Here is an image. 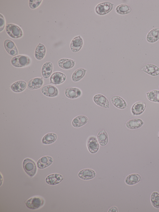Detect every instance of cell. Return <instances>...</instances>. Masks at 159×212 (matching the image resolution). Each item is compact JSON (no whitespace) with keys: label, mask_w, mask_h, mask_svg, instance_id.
<instances>
[{"label":"cell","mask_w":159,"mask_h":212,"mask_svg":"<svg viewBox=\"0 0 159 212\" xmlns=\"http://www.w3.org/2000/svg\"><path fill=\"white\" fill-rule=\"evenodd\" d=\"M27 85V84L25 81L20 80L12 84L10 88L14 92L20 93L24 90L26 88Z\"/></svg>","instance_id":"22"},{"label":"cell","mask_w":159,"mask_h":212,"mask_svg":"<svg viewBox=\"0 0 159 212\" xmlns=\"http://www.w3.org/2000/svg\"><path fill=\"white\" fill-rule=\"evenodd\" d=\"M46 53V49L45 46L39 43L37 46L34 52V56L38 60L43 59Z\"/></svg>","instance_id":"27"},{"label":"cell","mask_w":159,"mask_h":212,"mask_svg":"<svg viewBox=\"0 0 159 212\" xmlns=\"http://www.w3.org/2000/svg\"><path fill=\"white\" fill-rule=\"evenodd\" d=\"M146 39L149 43H154L159 39V28L156 27L151 30L147 34Z\"/></svg>","instance_id":"18"},{"label":"cell","mask_w":159,"mask_h":212,"mask_svg":"<svg viewBox=\"0 0 159 212\" xmlns=\"http://www.w3.org/2000/svg\"><path fill=\"white\" fill-rule=\"evenodd\" d=\"M111 100L112 104L119 109H124L127 107V104L125 101L120 96H113L111 97Z\"/></svg>","instance_id":"19"},{"label":"cell","mask_w":159,"mask_h":212,"mask_svg":"<svg viewBox=\"0 0 159 212\" xmlns=\"http://www.w3.org/2000/svg\"><path fill=\"white\" fill-rule=\"evenodd\" d=\"M86 71L87 70L83 68H79L76 69L72 75V80L75 82L80 81L84 77Z\"/></svg>","instance_id":"26"},{"label":"cell","mask_w":159,"mask_h":212,"mask_svg":"<svg viewBox=\"0 0 159 212\" xmlns=\"http://www.w3.org/2000/svg\"><path fill=\"white\" fill-rule=\"evenodd\" d=\"M114 4L109 2L100 3L96 5L95 8L96 13L99 15H105L112 9Z\"/></svg>","instance_id":"5"},{"label":"cell","mask_w":159,"mask_h":212,"mask_svg":"<svg viewBox=\"0 0 159 212\" xmlns=\"http://www.w3.org/2000/svg\"><path fill=\"white\" fill-rule=\"evenodd\" d=\"M143 124V121L139 118H134L128 121L126 123V127L130 129H137L141 127Z\"/></svg>","instance_id":"24"},{"label":"cell","mask_w":159,"mask_h":212,"mask_svg":"<svg viewBox=\"0 0 159 212\" xmlns=\"http://www.w3.org/2000/svg\"><path fill=\"white\" fill-rule=\"evenodd\" d=\"M53 162V159L52 157L46 156L43 157L39 159L37 163V166L39 169H44L51 165Z\"/></svg>","instance_id":"20"},{"label":"cell","mask_w":159,"mask_h":212,"mask_svg":"<svg viewBox=\"0 0 159 212\" xmlns=\"http://www.w3.org/2000/svg\"><path fill=\"white\" fill-rule=\"evenodd\" d=\"M23 169L29 176L31 177L36 174L37 168L35 162L32 159L27 158L25 159L23 162Z\"/></svg>","instance_id":"3"},{"label":"cell","mask_w":159,"mask_h":212,"mask_svg":"<svg viewBox=\"0 0 159 212\" xmlns=\"http://www.w3.org/2000/svg\"><path fill=\"white\" fill-rule=\"evenodd\" d=\"M75 60L66 58H61L59 60L57 64L60 68L63 69L68 70L72 68L75 65Z\"/></svg>","instance_id":"17"},{"label":"cell","mask_w":159,"mask_h":212,"mask_svg":"<svg viewBox=\"0 0 159 212\" xmlns=\"http://www.w3.org/2000/svg\"><path fill=\"white\" fill-rule=\"evenodd\" d=\"M66 76L63 73L59 71L54 72L50 78V83L55 85H58L63 83Z\"/></svg>","instance_id":"8"},{"label":"cell","mask_w":159,"mask_h":212,"mask_svg":"<svg viewBox=\"0 0 159 212\" xmlns=\"http://www.w3.org/2000/svg\"><path fill=\"white\" fill-rule=\"evenodd\" d=\"M57 136L53 133L47 134L43 136L42 140L43 144L46 145L50 144L54 142L57 140Z\"/></svg>","instance_id":"30"},{"label":"cell","mask_w":159,"mask_h":212,"mask_svg":"<svg viewBox=\"0 0 159 212\" xmlns=\"http://www.w3.org/2000/svg\"><path fill=\"white\" fill-rule=\"evenodd\" d=\"M116 12L120 15H125L131 12L130 7L126 4H120L117 6L115 8Z\"/></svg>","instance_id":"31"},{"label":"cell","mask_w":159,"mask_h":212,"mask_svg":"<svg viewBox=\"0 0 159 212\" xmlns=\"http://www.w3.org/2000/svg\"><path fill=\"white\" fill-rule=\"evenodd\" d=\"M62 176L59 174H52L48 176L46 178V182L50 185H55L61 182L63 180Z\"/></svg>","instance_id":"21"},{"label":"cell","mask_w":159,"mask_h":212,"mask_svg":"<svg viewBox=\"0 0 159 212\" xmlns=\"http://www.w3.org/2000/svg\"><path fill=\"white\" fill-rule=\"evenodd\" d=\"M84 43L82 38L80 35L74 37L70 44V48L71 51L74 53L79 51L82 48Z\"/></svg>","instance_id":"10"},{"label":"cell","mask_w":159,"mask_h":212,"mask_svg":"<svg viewBox=\"0 0 159 212\" xmlns=\"http://www.w3.org/2000/svg\"><path fill=\"white\" fill-rule=\"evenodd\" d=\"M88 120V118L86 116L83 115H79L73 119L72 125L74 127H80L85 125Z\"/></svg>","instance_id":"25"},{"label":"cell","mask_w":159,"mask_h":212,"mask_svg":"<svg viewBox=\"0 0 159 212\" xmlns=\"http://www.w3.org/2000/svg\"><path fill=\"white\" fill-rule=\"evenodd\" d=\"M31 59L28 56L18 55L13 57L11 60V63L16 67H23L29 66L31 63Z\"/></svg>","instance_id":"1"},{"label":"cell","mask_w":159,"mask_h":212,"mask_svg":"<svg viewBox=\"0 0 159 212\" xmlns=\"http://www.w3.org/2000/svg\"><path fill=\"white\" fill-rule=\"evenodd\" d=\"M5 20L3 16L0 14V31L2 32L4 29Z\"/></svg>","instance_id":"35"},{"label":"cell","mask_w":159,"mask_h":212,"mask_svg":"<svg viewBox=\"0 0 159 212\" xmlns=\"http://www.w3.org/2000/svg\"><path fill=\"white\" fill-rule=\"evenodd\" d=\"M96 173L94 170L89 168L83 169L79 171L78 176L80 179L84 180H89L94 178Z\"/></svg>","instance_id":"13"},{"label":"cell","mask_w":159,"mask_h":212,"mask_svg":"<svg viewBox=\"0 0 159 212\" xmlns=\"http://www.w3.org/2000/svg\"><path fill=\"white\" fill-rule=\"evenodd\" d=\"M43 79L41 77H37L30 80L27 83V88L30 90L39 89L43 84Z\"/></svg>","instance_id":"16"},{"label":"cell","mask_w":159,"mask_h":212,"mask_svg":"<svg viewBox=\"0 0 159 212\" xmlns=\"http://www.w3.org/2000/svg\"></svg>","instance_id":"37"},{"label":"cell","mask_w":159,"mask_h":212,"mask_svg":"<svg viewBox=\"0 0 159 212\" xmlns=\"http://www.w3.org/2000/svg\"><path fill=\"white\" fill-rule=\"evenodd\" d=\"M82 94L81 90L77 87H68L65 90V96L71 99L77 98L81 96Z\"/></svg>","instance_id":"11"},{"label":"cell","mask_w":159,"mask_h":212,"mask_svg":"<svg viewBox=\"0 0 159 212\" xmlns=\"http://www.w3.org/2000/svg\"><path fill=\"white\" fill-rule=\"evenodd\" d=\"M141 70L152 76H156L159 75V68L153 64H146L143 66Z\"/></svg>","instance_id":"14"},{"label":"cell","mask_w":159,"mask_h":212,"mask_svg":"<svg viewBox=\"0 0 159 212\" xmlns=\"http://www.w3.org/2000/svg\"><path fill=\"white\" fill-rule=\"evenodd\" d=\"M148 99L150 101L159 103V90H153L146 93Z\"/></svg>","instance_id":"32"},{"label":"cell","mask_w":159,"mask_h":212,"mask_svg":"<svg viewBox=\"0 0 159 212\" xmlns=\"http://www.w3.org/2000/svg\"><path fill=\"white\" fill-rule=\"evenodd\" d=\"M45 203V200L42 197L35 196L32 197L25 202L26 206L33 210L38 209L42 207Z\"/></svg>","instance_id":"4"},{"label":"cell","mask_w":159,"mask_h":212,"mask_svg":"<svg viewBox=\"0 0 159 212\" xmlns=\"http://www.w3.org/2000/svg\"><path fill=\"white\" fill-rule=\"evenodd\" d=\"M42 0H30L29 5L32 9H34L38 7L41 4Z\"/></svg>","instance_id":"34"},{"label":"cell","mask_w":159,"mask_h":212,"mask_svg":"<svg viewBox=\"0 0 159 212\" xmlns=\"http://www.w3.org/2000/svg\"><path fill=\"white\" fill-rule=\"evenodd\" d=\"M150 200L152 205L155 208L159 209V193L153 192L151 194Z\"/></svg>","instance_id":"33"},{"label":"cell","mask_w":159,"mask_h":212,"mask_svg":"<svg viewBox=\"0 0 159 212\" xmlns=\"http://www.w3.org/2000/svg\"><path fill=\"white\" fill-rule=\"evenodd\" d=\"M4 47L7 52L10 55L15 56L18 54V52L16 47L11 40L6 39L4 42Z\"/></svg>","instance_id":"7"},{"label":"cell","mask_w":159,"mask_h":212,"mask_svg":"<svg viewBox=\"0 0 159 212\" xmlns=\"http://www.w3.org/2000/svg\"><path fill=\"white\" fill-rule=\"evenodd\" d=\"M146 104L143 101H138L134 103L131 108V112L134 116H138L142 114L145 111Z\"/></svg>","instance_id":"12"},{"label":"cell","mask_w":159,"mask_h":212,"mask_svg":"<svg viewBox=\"0 0 159 212\" xmlns=\"http://www.w3.org/2000/svg\"><path fill=\"white\" fill-rule=\"evenodd\" d=\"M94 102L97 105L104 108H109V102L107 99L100 94L95 95L93 97Z\"/></svg>","instance_id":"15"},{"label":"cell","mask_w":159,"mask_h":212,"mask_svg":"<svg viewBox=\"0 0 159 212\" xmlns=\"http://www.w3.org/2000/svg\"><path fill=\"white\" fill-rule=\"evenodd\" d=\"M141 180L140 175L137 173H133L128 176L125 179V182L129 185H133L139 182Z\"/></svg>","instance_id":"28"},{"label":"cell","mask_w":159,"mask_h":212,"mask_svg":"<svg viewBox=\"0 0 159 212\" xmlns=\"http://www.w3.org/2000/svg\"><path fill=\"white\" fill-rule=\"evenodd\" d=\"M97 139L101 146H104L107 144L108 138L107 132L104 130L100 131L97 134Z\"/></svg>","instance_id":"29"},{"label":"cell","mask_w":159,"mask_h":212,"mask_svg":"<svg viewBox=\"0 0 159 212\" xmlns=\"http://www.w3.org/2000/svg\"><path fill=\"white\" fill-rule=\"evenodd\" d=\"M53 70V64L51 62H45L43 65L41 69V74L45 79L48 78L51 75Z\"/></svg>","instance_id":"23"},{"label":"cell","mask_w":159,"mask_h":212,"mask_svg":"<svg viewBox=\"0 0 159 212\" xmlns=\"http://www.w3.org/2000/svg\"><path fill=\"white\" fill-rule=\"evenodd\" d=\"M41 91L44 95L50 97H56L59 94V91L57 88L55 86L48 85H45L41 89Z\"/></svg>","instance_id":"9"},{"label":"cell","mask_w":159,"mask_h":212,"mask_svg":"<svg viewBox=\"0 0 159 212\" xmlns=\"http://www.w3.org/2000/svg\"><path fill=\"white\" fill-rule=\"evenodd\" d=\"M6 31L7 34L11 38L18 39L22 37L23 32L18 25L13 23H9L6 25Z\"/></svg>","instance_id":"2"},{"label":"cell","mask_w":159,"mask_h":212,"mask_svg":"<svg viewBox=\"0 0 159 212\" xmlns=\"http://www.w3.org/2000/svg\"><path fill=\"white\" fill-rule=\"evenodd\" d=\"M87 146L89 151L91 154L97 152L99 148V145L97 138L94 136H89L87 141Z\"/></svg>","instance_id":"6"},{"label":"cell","mask_w":159,"mask_h":212,"mask_svg":"<svg viewBox=\"0 0 159 212\" xmlns=\"http://www.w3.org/2000/svg\"><path fill=\"white\" fill-rule=\"evenodd\" d=\"M108 212H118V209L115 206H113L110 208Z\"/></svg>","instance_id":"36"}]
</instances>
